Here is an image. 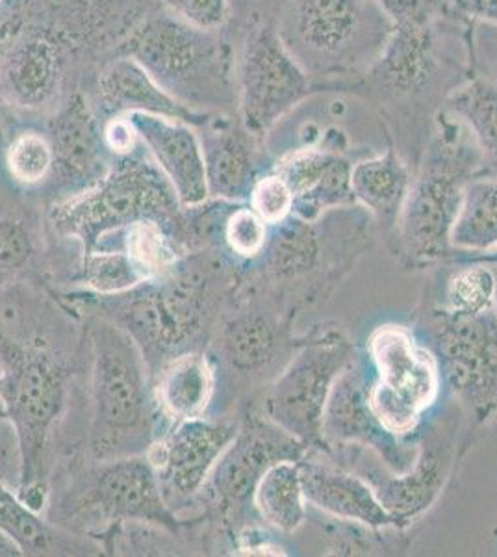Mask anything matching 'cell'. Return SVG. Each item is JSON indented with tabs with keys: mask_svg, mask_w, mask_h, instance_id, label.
<instances>
[{
	"mask_svg": "<svg viewBox=\"0 0 497 557\" xmlns=\"http://www.w3.org/2000/svg\"><path fill=\"white\" fill-rule=\"evenodd\" d=\"M84 362V318L58 294L36 283L0 292V406L20 444V496L38 513Z\"/></svg>",
	"mask_w": 497,
	"mask_h": 557,
	"instance_id": "cell-1",
	"label": "cell"
},
{
	"mask_svg": "<svg viewBox=\"0 0 497 557\" xmlns=\"http://www.w3.org/2000/svg\"><path fill=\"white\" fill-rule=\"evenodd\" d=\"M246 267L225 249L207 247L184 255L164 277L121 294H57L76 312H95L125 331L144 355L152 381L178 355L208 351Z\"/></svg>",
	"mask_w": 497,
	"mask_h": 557,
	"instance_id": "cell-2",
	"label": "cell"
},
{
	"mask_svg": "<svg viewBox=\"0 0 497 557\" xmlns=\"http://www.w3.org/2000/svg\"><path fill=\"white\" fill-rule=\"evenodd\" d=\"M44 515L65 532L94 539L99 545L126 522H146L191 535L204 556L215 554L207 520L183 519L165 504L147 456L94 459L75 454L58 459Z\"/></svg>",
	"mask_w": 497,
	"mask_h": 557,
	"instance_id": "cell-3",
	"label": "cell"
},
{
	"mask_svg": "<svg viewBox=\"0 0 497 557\" xmlns=\"http://www.w3.org/2000/svg\"><path fill=\"white\" fill-rule=\"evenodd\" d=\"M84 318L86 362L76 406L83 418L84 454L94 459L147 456L165 430L144 355L114 322Z\"/></svg>",
	"mask_w": 497,
	"mask_h": 557,
	"instance_id": "cell-4",
	"label": "cell"
},
{
	"mask_svg": "<svg viewBox=\"0 0 497 557\" xmlns=\"http://www.w3.org/2000/svg\"><path fill=\"white\" fill-rule=\"evenodd\" d=\"M377 231L360 205L327 210L314 222L291 214L270 227L264 251L249 268L297 322L307 309L327 301L341 278L372 249Z\"/></svg>",
	"mask_w": 497,
	"mask_h": 557,
	"instance_id": "cell-5",
	"label": "cell"
},
{
	"mask_svg": "<svg viewBox=\"0 0 497 557\" xmlns=\"http://www.w3.org/2000/svg\"><path fill=\"white\" fill-rule=\"evenodd\" d=\"M47 223L51 233L75 242L80 251L117 249V238L136 223L158 222L189 249L186 209L158 165L126 154L107 175L62 201L51 203Z\"/></svg>",
	"mask_w": 497,
	"mask_h": 557,
	"instance_id": "cell-6",
	"label": "cell"
},
{
	"mask_svg": "<svg viewBox=\"0 0 497 557\" xmlns=\"http://www.w3.org/2000/svg\"><path fill=\"white\" fill-rule=\"evenodd\" d=\"M485 162L472 134L444 110L436 117L420 173L412 178L409 197L397 225L394 253L407 267L425 268L453 255L451 231L467 184L483 175Z\"/></svg>",
	"mask_w": 497,
	"mask_h": 557,
	"instance_id": "cell-7",
	"label": "cell"
},
{
	"mask_svg": "<svg viewBox=\"0 0 497 557\" xmlns=\"http://www.w3.org/2000/svg\"><path fill=\"white\" fill-rule=\"evenodd\" d=\"M238 433L208 478L194 517L201 515L214 533L220 554H233L239 533L259 520L252 496L265 470L278 461H301L310 450L260 411L257 398L236 407Z\"/></svg>",
	"mask_w": 497,
	"mask_h": 557,
	"instance_id": "cell-8",
	"label": "cell"
},
{
	"mask_svg": "<svg viewBox=\"0 0 497 557\" xmlns=\"http://www.w3.org/2000/svg\"><path fill=\"white\" fill-rule=\"evenodd\" d=\"M249 264L221 312L207 351L215 372L221 370L236 386V407L257 398L283 372L299 343L296 322L262 288Z\"/></svg>",
	"mask_w": 497,
	"mask_h": 557,
	"instance_id": "cell-9",
	"label": "cell"
},
{
	"mask_svg": "<svg viewBox=\"0 0 497 557\" xmlns=\"http://www.w3.org/2000/svg\"><path fill=\"white\" fill-rule=\"evenodd\" d=\"M355 359L357 351L341 325L318 323L299 335L288 364L257 396L260 411L310 450H325L323 411L334 383Z\"/></svg>",
	"mask_w": 497,
	"mask_h": 557,
	"instance_id": "cell-10",
	"label": "cell"
},
{
	"mask_svg": "<svg viewBox=\"0 0 497 557\" xmlns=\"http://www.w3.org/2000/svg\"><path fill=\"white\" fill-rule=\"evenodd\" d=\"M420 330L440 367L442 381L470 422V433L497 417V314L459 317L427 307Z\"/></svg>",
	"mask_w": 497,
	"mask_h": 557,
	"instance_id": "cell-11",
	"label": "cell"
},
{
	"mask_svg": "<svg viewBox=\"0 0 497 557\" xmlns=\"http://www.w3.org/2000/svg\"><path fill=\"white\" fill-rule=\"evenodd\" d=\"M368 355L375 372L368 388L375 417L397 437H414L440 394L435 354L410 327L386 323L370 335Z\"/></svg>",
	"mask_w": 497,
	"mask_h": 557,
	"instance_id": "cell-12",
	"label": "cell"
},
{
	"mask_svg": "<svg viewBox=\"0 0 497 557\" xmlns=\"http://www.w3.org/2000/svg\"><path fill=\"white\" fill-rule=\"evenodd\" d=\"M422 428V425H420ZM459 424L446 417L418 431V454L407 472L394 474L384 469L383 462L372 461L365 448L347 446L328 451L341 467L362 475L372 485L383 504L403 528H410L435 506L447 480L453 474L457 459L462 456L459 443Z\"/></svg>",
	"mask_w": 497,
	"mask_h": 557,
	"instance_id": "cell-13",
	"label": "cell"
},
{
	"mask_svg": "<svg viewBox=\"0 0 497 557\" xmlns=\"http://www.w3.org/2000/svg\"><path fill=\"white\" fill-rule=\"evenodd\" d=\"M238 433V417H202L171 424L154 441L147 459L164 500L189 519L215 465Z\"/></svg>",
	"mask_w": 497,
	"mask_h": 557,
	"instance_id": "cell-14",
	"label": "cell"
},
{
	"mask_svg": "<svg viewBox=\"0 0 497 557\" xmlns=\"http://www.w3.org/2000/svg\"><path fill=\"white\" fill-rule=\"evenodd\" d=\"M310 89L309 71L273 26H262L247 39L239 67V108L247 133L264 138Z\"/></svg>",
	"mask_w": 497,
	"mask_h": 557,
	"instance_id": "cell-15",
	"label": "cell"
},
{
	"mask_svg": "<svg viewBox=\"0 0 497 557\" xmlns=\"http://www.w3.org/2000/svg\"><path fill=\"white\" fill-rule=\"evenodd\" d=\"M368 388L370 375H365L364 364L355 359L334 383L323 411V451L359 446L373 451L384 469L394 474L407 472L418 454V433L401 438L386 430L370 406Z\"/></svg>",
	"mask_w": 497,
	"mask_h": 557,
	"instance_id": "cell-16",
	"label": "cell"
},
{
	"mask_svg": "<svg viewBox=\"0 0 497 557\" xmlns=\"http://www.w3.org/2000/svg\"><path fill=\"white\" fill-rule=\"evenodd\" d=\"M370 0H291L288 30L294 57L309 54L314 64L340 67L362 52L368 38L386 45L390 36L368 34V26L392 25Z\"/></svg>",
	"mask_w": 497,
	"mask_h": 557,
	"instance_id": "cell-17",
	"label": "cell"
},
{
	"mask_svg": "<svg viewBox=\"0 0 497 557\" xmlns=\"http://www.w3.org/2000/svg\"><path fill=\"white\" fill-rule=\"evenodd\" d=\"M21 454L15 431L0 414V533L17 546L21 556H104L94 539L65 532L34 511L20 496Z\"/></svg>",
	"mask_w": 497,
	"mask_h": 557,
	"instance_id": "cell-18",
	"label": "cell"
},
{
	"mask_svg": "<svg viewBox=\"0 0 497 557\" xmlns=\"http://www.w3.org/2000/svg\"><path fill=\"white\" fill-rule=\"evenodd\" d=\"M189 25L160 21L149 26L138 44V62L158 84L210 88L225 81V57L215 39ZM164 88V89H165Z\"/></svg>",
	"mask_w": 497,
	"mask_h": 557,
	"instance_id": "cell-19",
	"label": "cell"
},
{
	"mask_svg": "<svg viewBox=\"0 0 497 557\" xmlns=\"http://www.w3.org/2000/svg\"><path fill=\"white\" fill-rule=\"evenodd\" d=\"M299 472L309 506L331 519L362 524L378 532L407 530L378 502L377 494L362 475L341 467L325 451H307L299 461Z\"/></svg>",
	"mask_w": 497,
	"mask_h": 557,
	"instance_id": "cell-20",
	"label": "cell"
},
{
	"mask_svg": "<svg viewBox=\"0 0 497 557\" xmlns=\"http://www.w3.org/2000/svg\"><path fill=\"white\" fill-rule=\"evenodd\" d=\"M126 117L147 147L152 162L170 181L183 209H191L210 199L202 139L194 128L178 117L141 110L128 112Z\"/></svg>",
	"mask_w": 497,
	"mask_h": 557,
	"instance_id": "cell-21",
	"label": "cell"
},
{
	"mask_svg": "<svg viewBox=\"0 0 497 557\" xmlns=\"http://www.w3.org/2000/svg\"><path fill=\"white\" fill-rule=\"evenodd\" d=\"M351 168V160L338 147L307 146L278 160L275 173L290 186L294 214L314 222L327 210L357 205Z\"/></svg>",
	"mask_w": 497,
	"mask_h": 557,
	"instance_id": "cell-22",
	"label": "cell"
},
{
	"mask_svg": "<svg viewBox=\"0 0 497 557\" xmlns=\"http://www.w3.org/2000/svg\"><path fill=\"white\" fill-rule=\"evenodd\" d=\"M52 233L47 212L0 199V292L23 283L51 288Z\"/></svg>",
	"mask_w": 497,
	"mask_h": 557,
	"instance_id": "cell-23",
	"label": "cell"
},
{
	"mask_svg": "<svg viewBox=\"0 0 497 557\" xmlns=\"http://www.w3.org/2000/svg\"><path fill=\"white\" fill-rule=\"evenodd\" d=\"M51 146L54 152L52 173L58 186L65 191L62 199L86 190L107 175L102 141L97 136L88 108L83 104H71L58 117Z\"/></svg>",
	"mask_w": 497,
	"mask_h": 557,
	"instance_id": "cell-24",
	"label": "cell"
},
{
	"mask_svg": "<svg viewBox=\"0 0 497 557\" xmlns=\"http://www.w3.org/2000/svg\"><path fill=\"white\" fill-rule=\"evenodd\" d=\"M218 393V372L207 351H189L152 377V394L165 425L207 417Z\"/></svg>",
	"mask_w": 497,
	"mask_h": 557,
	"instance_id": "cell-25",
	"label": "cell"
},
{
	"mask_svg": "<svg viewBox=\"0 0 497 557\" xmlns=\"http://www.w3.org/2000/svg\"><path fill=\"white\" fill-rule=\"evenodd\" d=\"M433 21L394 26L390 38L373 62V81L392 96L420 94L435 78L436 49Z\"/></svg>",
	"mask_w": 497,
	"mask_h": 557,
	"instance_id": "cell-26",
	"label": "cell"
},
{
	"mask_svg": "<svg viewBox=\"0 0 497 557\" xmlns=\"http://www.w3.org/2000/svg\"><path fill=\"white\" fill-rule=\"evenodd\" d=\"M412 186L409 165L394 149L372 159L359 160L351 168L352 196L368 210L392 247L397 225Z\"/></svg>",
	"mask_w": 497,
	"mask_h": 557,
	"instance_id": "cell-27",
	"label": "cell"
},
{
	"mask_svg": "<svg viewBox=\"0 0 497 557\" xmlns=\"http://www.w3.org/2000/svg\"><path fill=\"white\" fill-rule=\"evenodd\" d=\"M257 138L246 127L221 128L202 141L210 197L246 203L259 181Z\"/></svg>",
	"mask_w": 497,
	"mask_h": 557,
	"instance_id": "cell-28",
	"label": "cell"
},
{
	"mask_svg": "<svg viewBox=\"0 0 497 557\" xmlns=\"http://www.w3.org/2000/svg\"><path fill=\"white\" fill-rule=\"evenodd\" d=\"M252 506L265 528L283 535L296 533L307 520L309 506L302 493L299 461H278L265 470L254 488Z\"/></svg>",
	"mask_w": 497,
	"mask_h": 557,
	"instance_id": "cell-29",
	"label": "cell"
},
{
	"mask_svg": "<svg viewBox=\"0 0 497 557\" xmlns=\"http://www.w3.org/2000/svg\"><path fill=\"white\" fill-rule=\"evenodd\" d=\"M451 247L453 255L497 249V175H477L467 184L451 231Z\"/></svg>",
	"mask_w": 497,
	"mask_h": 557,
	"instance_id": "cell-30",
	"label": "cell"
},
{
	"mask_svg": "<svg viewBox=\"0 0 497 557\" xmlns=\"http://www.w3.org/2000/svg\"><path fill=\"white\" fill-rule=\"evenodd\" d=\"M101 91L108 107L115 110H141L152 114L188 117V110L178 104L136 60H121L110 65L101 78Z\"/></svg>",
	"mask_w": 497,
	"mask_h": 557,
	"instance_id": "cell-31",
	"label": "cell"
},
{
	"mask_svg": "<svg viewBox=\"0 0 497 557\" xmlns=\"http://www.w3.org/2000/svg\"><path fill=\"white\" fill-rule=\"evenodd\" d=\"M446 110L472 134L485 168L497 175V86L472 76L447 96Z\"/></svg>",
	"mask_w": 497,
	"mask_h": 557,
	"instance_id": "cell-32",
	"label": "cell"
},
{
	"mask_svg": "<svg viewBox=\"0 0 497 557\" xmlns=\"http://www.w3.org/2000/svg\"><path fill=\"white\" fill-rule=\"evenodd\" d=\"M57 52L44 41H26L13 52L7 67V84L12 96L25 107H38L51 96L57 84Z\"/></svg>",
	"mask_w": 497,
	"mask_h": 557,
	"instance_id": "cell-33",
	"label": "cell"
},
{
	"mask_svg": "<svg viewBox=\"0 0 497 557\" xmlns=\"http://www.w3.org/2000/svg\"><path fill=\"white\" fill-rule=\"evenodd\" d=\"M146 281V275L123 249H97L80 253L70 290L112 296L131 290Z\"/></svg>",
	"mask_w": 497,
	"mask_h": 557,
	"instance_id": "cell-34",
	"label": "cell"
},
{
	"mask_svg": "<svg viewBox=\"0 0 497 557\" xmlns=\"http://www.w3.org/2000/svg\"><path fill=\"white\" fill-rule=\"evenodd\" d=\"M117 249L128 253L147 281L164 277L188 253L171 235L170 228L158 222L136 223L123 231L117 238Z\"/></svg>",
	"mask_w": 497,
	"mask_h": 557,
	"instance_id": "cell-35",
	"label": "cell"
},
{
	"mask_svg": "<svg viewBox=\"0 0 497 557\" xmlns=\"http://www.w3.org/2000/svg\"><path fill=\"white\" fill-rule=\"evenodd\" d=\"M444 286L442 309L459 317H475L494 309V273L488 264L459 262Z\"/></svg>",
	"mask_w": 497,
	"mask_h": 557,
	"instance_id": "cell-36",
	"label": "cell"
},
{
	"mask_svg": "<svg viewBox=\"0 0 497 557\" xmlns=\"http://www.w3.org/2000/svg\"><path fill=\"white\" fill-rule=\"evenodd\" d=\"M7 165L15 183L23 186L45 183L54 168L51 141L38 133L20 134L8 147Z\"/></svg>",
	"mask_w": 497,
	"mask_h": 557,
	"instance_id": "cell-37",
	"label": "cell"
},
{
	"mask_svg": "<svg viewBox=\"0 0 497 557\" xmlns=\"http://www.w3.org/2000/svg\"><path fill=\"white\" fill-rule=\"evenodd\" d=\"M270 238V225L247 203H238L223 228V246L234 260L249 264L259 259Z\"/></svg>",
	"mask_w": 497,
	"mask_h": 557,
	"instance_id": "cell-38",
	"label": "cell"
},
{
	"mask_svg": "<svg viewBox=\"0 0 497 557\" xmlns=\"http://www.w3.org/2000/svg\"><path fill=\"white\" fill-rule=\"evenodd\" d=\"M247 205L273 227L294 214V194L278 173H268L252 186Z\"/></svg>",
	"mask_w": 497,
	"mask_h": 557,
	"instance_id": "cell-39",
	"label": "cell"
},
{
	"mask_svg": "<svg viewBox=\"0 0 497 557\" xmlns=\"http://www.w3.org/2000/svg\"><path fill=\"white\" fill-rule=\"evenodd\" d=\"M178 20L199 30H215L228 20V0H165Z\"/></svg>",
	"mask_w": 497,
	"mask_h": 557,
	"instance_id": "cell-40",
	"label": "cell"
},
{
	"mask_svg": "<svg viewBox=\"0 0 497 557\" xmlns=\"http://www.w3.org/2000/svg\"><path fill=\"white\" fill-rule=\"evenodd\" d=\"M390 21L392 26L428 23L442 0H370Z\"/></svg>",
	"mask_w": 497,
	"mask_h": 557,
	"instance_id": "cell-41",
	"label": "cell"
},
{
	"mask_svg": "<svg viewBox=\"0 0 497 557\" xmlns=\"http://www.w3.org/2000/svg\"><path fill=\"white\" fill-rule=\"evenodd\" d=\"M472 25H475L473 49H475V60L481 71L479 76L497 86V26L483 25V23H472Z\"/></svg>",
	"mask_w": 497,
	"mask_h": 557,
	"instance_id": "cell-42",
	"label": "cell"
},
{
	"mask_svg": "<svg viewBox=\"0 0 497 557\" xmlns=\"http://www.w3.org/2000/svg\"><path fill=\"white\" fill-rule=\"evenodd\" d=\"M442 4L470 23L497 26V0H442Z\"/></svg>",
	"mask_w": 497,
	"mask_h": 557,
	"instance_id": "cell-43",
	"label": "cell"
},
{
	"mask_svg": "<svg viewBox=\"0 0 497 557\" xmlns=\"http://www.w3.org/2000/svg\"><path fill=\"white\" fill-rule=\"evenodd\" d=\"M104 139H107V146L115 154L126 157V154H131L134 151L138 133H136L133 123L125 115V117H117V120L108 123L107 131H104Z\"/></svg>",
	"mask_w": 497,
	"mask_h": 557,
	"instance_id": "cell-44",
	"label": "cell"
},
{
	"mask_svg": "<svg viewBox=\"0 0 497 557\" xmlns=\"http://www.w3.org/2000/svg\"><path fill=\"white\" fill-rule=\"evenodd\" d=\"M459 262H481V264H497V249L488 253L453 255L446 264H459Z\"/></svg>",
	"mask_w": 497,
	"mask_h": 557,
	"instance_id": "cell-45",
	"label": "cell"
},
{
	"mask_svg": "<svg viewBox=\"0 0 497 557\" xmlns=\"http://www.w3.org/2000/svg\"><path fill=\"white\" fill-rule=\"evenodd\" d=\"M0 414H4V412H2V406H0ZM12 556H21V552L17 550V546L13 545L12 541H10L7 535L0 533V557Z\"/></svg>",
	"mask_w": 497,
	"mask_h": 557,
	"instance_id": "cell-46",
	"label": "cell"
},
{
	"mask_svg": "<svg viewBox=\"0 0 497 557\" xmlns=\"http://www.w3.org/2000/svg\"><path fill=\"white\" fill-rule=\"evenodd\" d=\"M494 273V281H496V288H494V312L497 314V264H488Z\"/></svg>",
	"mask_w": 497,
	"mask_h": 557,
	"instance_id": "cell-47",
	"label": "cell"
}]
</instances>
